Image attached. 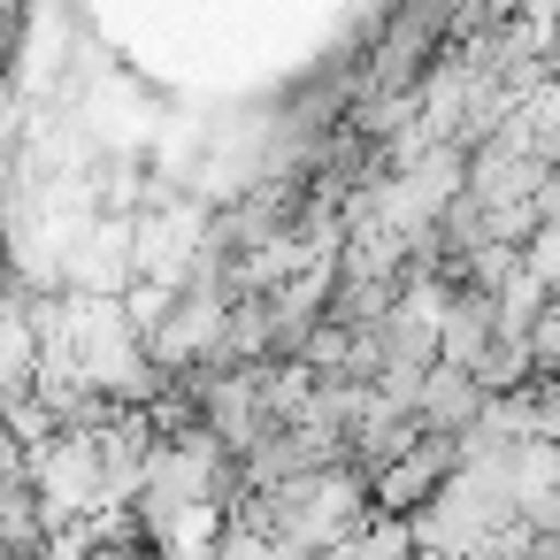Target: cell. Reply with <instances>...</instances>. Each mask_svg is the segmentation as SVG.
<instances>
[{
	"label": "cell",
	"instance_id": "1",
	"mask_svg": "<svg viewBox=\"0 0 560 560\" xmlns=\"http://www.w3.org/2000/svg\"><path fill=\"white\" fill-rule=\"evenodd\" d=\"M552 238H560V231H552ZM537 261H545V277H560V246H545Z\"/></svg>",
	"mask_w": 560,
	"mask_h": 560
}]
</instances>
